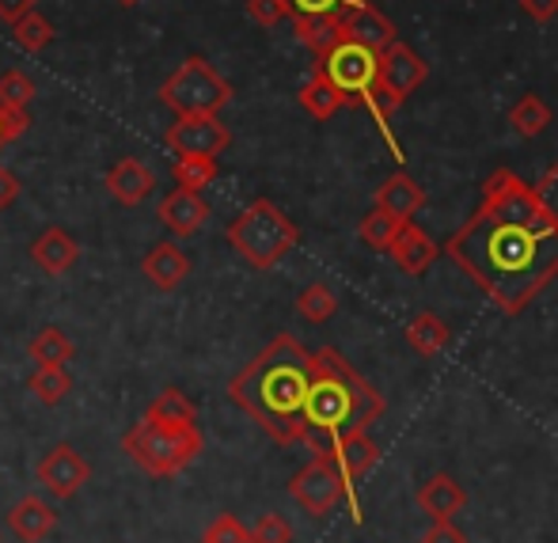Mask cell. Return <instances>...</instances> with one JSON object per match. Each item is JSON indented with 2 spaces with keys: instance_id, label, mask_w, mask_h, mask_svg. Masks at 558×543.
Returning <instances> with one entry per match:
<instances>
[{
  "instance_id": "cell-1",
  "label": "cell",
  "mask_w": 558,
  "mask_h": 543,
  "mask_svg": "<svg viewBox=\"0 0 558 543\" xmlns=\"http://www.w3.org/2000/svg\"><path fill=\"white\" fill-rule=\"evenodd\" d=\"M445 251L506 316H521L558 278V225L524 228L475 209Z\"/></svg>"
},
{
  "instance_id": "cell-2",
  "label": "cell",
  "mask_w": 558,
  "mask_h": 543,
  "mask_svg": "<svg viewBox=\"0 0 558 543\" xmlns=\"http://www.w3.org/2000/svg\"><path fill=\"white\" fill-rule=\"evenodd\" d=\"M312 384V353L293 335H278L228 381V399L278 445L304 437V396Z\"/></svg>"
},
{
  "instance_id": "cell-3",
  "label": "cell",
  "mask_w": 558,
  "mask_h": 543,
  "mask_svg": "<svg viewBox=\"0 0 558 543\" xmlns=\"http://www.w3.org/2000/svg\"><path fill=\"white\" fill-rule=\"evenodd\" d=\"M384 414V396L353 373V365L331 346L312 353V384L304 396V445L327 456L335 437L350 430H368Z\"/></svg>"
},
{
  "instance_id": "cell-4",
  "label": "cell",
  "mask_w": 558,
  "mask_h": 543,
  "mask_svg": "<svg viewBox=\"0 0 558 543\" xmlns=\"http://www.w3.org/2000/svg\"><path fill=\"white\" fill-rule=\"evenodd\" d=\"M316 69L335 84L338 96L345 99V107H365L368 114H373V122L380 125L384 141H388L391 156H396V160H407L403 145H399L396 130H391V110L380 99V53L342 38V43L331 46L324 58H316Z\"/></svg>"
},
{
  "instance_id": "cell-5",
  "label": "cell",
  "mask_w": 558,
  "mask_h": 543,
  "mask_svg": "<svg viewBox=\"0 0 558 543\" xmlns=\"http://www.w3.org/2000/svg\"><path fill=\"white\" fill-rule=\"evenodd\" d=\"M232 251L255 270H274L289 251L301 243V228L293 225L270 198H255L243 214H235L225 228Z\"/></svg>"
},
{
  "instance_id": "cell-6",
  "label": "cell",
  "mask_w": 558,
  "mask_h": 543,
  "mask_svg": "<svg viewBox=\"0 0 558 543\" xmlns=\"http://www.w3.org/2000/svg\"><path fill=\"white\" fill-rule=\"evenodd\" d=\"M125 456H133L137 468H145L156 479H171L179 471H186L202 456L206 441H202L198 426H153V422H141L130 434L122 437Z\"/></svg>"
},
{
  "instance_id": "cell-7",
  "label": "cell",
  "mask_w": 558,
  "mask_h": 543,
  "mask_svg": "<svg viewBox=\"0 0 558 543\" xmlns=\"http://www.w3.org/2000/svg\"><path fill=\"white\" fill-rule=\"evenodd\" d=\"M160 104L183 114H217L221 107L232 104V84L209 65L206 58H186L175 73L163 81Z\"/></svg>"
},
{
  "instance_id": "cell-8",
  "label": "cell",
  "mask_w": 558,
  "mask_h": 543,
  "mask_svg": "<svg viewBox=\"0 0 558 543\" xmlns=\"http://www.w3.org/2000/svg\"><path fill=\"white\" fill-rule=\"evenodd\" d=\"M483 214H490L494 220H509V225H524V228H547L555 225L551 217L539 209L532 186L524 183L517 171L498 168L490 179L483 183Z\"/></svg>"
},
{
  "instance_id": "cell-9",
  "label": "cell",
  "mask_w": 558,
  "mask_h": 543,
  "mask_svg": "<svg viewBox=\"0 0 558 543\" xmlns=\"http://www.w3.org/2000/svg\"><path fill=\"white\" fill-rule=\"evenodd\" d=\"M289 498L304 509L308 517H327L338 502L345 498V483L338 475L335 460L327 456H312L293 479H289Z\"/></svg>"
},
{
  "instance_id": "cell-10",
  "label": "cell",
  "mask_w": 558,
  "mask_h": 543,
  "mask_svg": "<svg viewBox=\"0 0 558 543\" xmlns=\"http://www.w3.org/2000/svg\"><path fill=\"white\" fill-rule=\"evenodd\" d=\"M327 460H335L338 475H342V483H345V502H350V514H353V521L361 524L365 517H361L357 486H353V483H361V479L376 468V460H380V448H376V441L368 437V430H350V434L331 441V448H327Z\"/></svg>"
},
{
  "instance_id": "cell-11",
  "label": "cell",
  "mask_w": 558,
  "mask_h": 543,
  "mask_svg": "<svg viewBox=\"0 0 558 543\" xmlns=\"http://www.w3.org/2000/svg\"><path fill=\"white\" fill-rule=\"evenodd\" d=\"M426 81H429L426 58L414 53L407 43H399L396 38L388 50H380V99L388 104V110L407 104V99H411Z\"/></svg>"
},
{
  "instance_id": "cell-12",
  "label": "cell",
  "mask_w": 558,
  "mask_h": 543,
  "mask_svg": "<svg viewBox=\"0 0 558 543\" xmlns=\"http://www.w3.org/2000/svg\"><path fill=\"white\" fill-rule=\"evenodd\" d=\"M163 145L175 156H221L232 145V133L217 114H183L163 130Z\"/></svg>"
},
{
  "instance_id": "cell-13",
  "label": "cell",
  "mask_w": 558,
  "mask_h": 543,
  "mask_svg": "<svg viewBox=\"0 0 558 543\" xmlns=\"http://www.w3.org/2000/svg\"><path fill=\"white\" fill-rule=\"evenodd\" d=\"M88 475H92L88 460H84L73 445L50 448V452L43 456V463H38V483H43L46 491H50V498H58V502L73 498V494L88 483Z\"/></svg>"
},
{
  "instance_id": "cell-14",
  "label": "cell",
  "mask_w": 558,
  "mask_h": 543,
  "mask_svg": "<svg viewBox=\"0 0 558 543\" xmlns=\"http://www.w3.org/2000/svg\"><path fill=\"white\" fill-rule=\"evenodd\" d=\"M338 23H342V38H350V43H357V46H368L373 53L388 50V46L396 43V23H391L380 8L368 4V0L342 8Z\"/></svg>"
},
{
  "instance_id": "cell-15",
  "label": "cell",
  "mask_w": 558,
  "mask_h": 543,
  "mask_svg": "<svg viewBox=\"0 0 558 543\" xmlns=\"http://www.w3.org/2000/svg\"><path fill=\"white\" fill-rule=\"evenodd\" d=\"M31 263L43 274H50V278H61V274H69L81 263V243H76L73 232L53 225L35 236V243H31Z\"/></svg>"
},
{
  "instance_id": "cell-16",
  "label": "cell",
  "mask_w": 558,
  "mask_h": 543,
  "mask_svg": "<svg viewBox=\"0 0 558 543\" xmlns=\"http://www.w3.org/2000/svg\"><path fill=\"white\" fill-rule=\"evenodd\" d=\"M388 255H391V263H396L403 274H411V278H422V274H426L429 266L437 263L441 248H437L434 236H429L426 228H418L414 220H407V225L399 228L396 243L388 248Z\"/></svg>"
},
{
  "instance_id": "cell-17",
  "label": "cell",
  "mask_w": 558,
  "mask_h": 543,
  "mask_svg": "<svg viewBox=\"0 0 558 543\" xmlns=\"http://www.w3.org/2000/svg\"><path fill=\"white\" fill-rule=\"evenodd\" d=\"M104 183H107V191H111V198L118 202V206L133 209V206H141L148 194H153L156 176L137 160V156H125V160H118L114 168L107 171Z\"/></svg>"
},
{
  "instance_id": "cell-18",
  "label": "cell",
  "mask_w": 558,
  "mask_h": 543,
  "mask_svg": "<svg viewBox=\"0 0 558 543\" xmlns=\"http://www.w3.org/2000/svg\"><path fill=\"white\" fill-rule=\"evenodd\" d=\"M160 220H163V228H171L175 236H194V232H202V225L209 220V202L202 198V191L175 186V191L160 202Z\"/></svg>"
},
{
  "instance_id": "cell-19",
  "label": "cell",
  "mask_w": 558,
  "mask_h": 543,
  "mask_svg": "<svg viewBox=\"0 0 558 543\" xmlns=\"http://www.w3.org/2000/svg\"><path fill=\"white\" fill-rule=\"evenodd\" d=\"M8 529H12L23 543H43L53 529H58V509H53L50 502L38 498V494H27V498L15 502L12 514H8Z\"/></svg>"
},
{
  "instance_id": "cell-20",
  "label": "cell",
  "mask_w": 558,
  "mask_h": 543,
  "mask_svg": "<svg viewBox=\"0 0 558 543\" xmlns=\"http://www.w3.org/2000/svg\"><path fill=\"white\" fill-rule=\"evenodd\" d=\"M141 274H145L153 289L171 293V289L183 286L186 274H191V258H186L175 243H156V248L145 255V263H141Z\"/></svg>"
},
{
  "instance_id": "cell-21",
  "label": "cell",
  "mask_w": 558,
  "mask_h": 543,
  "mask_svg": "<svg viewBox=\"0 0 558 543\" xmlns=\"http://www.w3.org/2000/svg\"><path fill=\"white\" fill-rule=\"evenodd\" d=\"M422 206H426V191L411 176H403V171L384 179L380 191H376V209H384V214L399 220H414V214H422Z\"/></svg>"
},
{
  "instance_id": "cell-22",
  "label": "cell",
  "mask_w": 558,
  "mask_h": 543,
  "mask_svg": "<svg viewBox=\"0 0 558 543\" xmlns=\"http://www.w3.org/2000/svg\"><path fill=\"white\" fill-rule=\"evenodd\" d=\"M463 506H468V494L452 475H434L418 486V509L434 521H452Z\"/></svg>"
},
{
  "instance_id": "cell-23",
  "label": "cell",
  "mask_w": 558,
  "mask_h": 543,
  "mask_svg": "<svg viewBox=\"0 0 558 543\" xmlns=\"http://www.w3.org/2000/svg\"><path fill=\"white\" fill-rule=\"evenodd\" d=\"M145 422H153V426H198V407H194V399H186L179 388H163L160 396L148 403L145 411Z\"/></svg>"
},
{
  "instance_id": "cell-24",
  "label": "cell",
  "mask_w": 558,
  "mask_h": 543,
  "mask_svg": "<svg viewBox=\"0 0 558 543\" xmlns=\"http://www.w3.org/2000/svg\"><path fill=\"white\" fill-rule=\"evenodd\" d=\"M407 342H411V350L422 353V358H441L448 350V342H452V330H448L441 316L422 312V316H414V324L407 327Z\"/></svg>"
},
{
  "instance_id": "cell-25",
  "label": "cell",
  "mask_w": 558,
  "mask_h": 543,
  "mask_svg": "<svg viewBox=\"0 0 558 543\" xmlns=\"http://www.w3.org/2000/svg\"><path fill=\"white\" fill-rule=\"evenodd\" d=\"M293 31L316 58H324L331 46L342 43V23H338V15H293Z\"/></svg>"
},
{
  "instance_id": "cell-26",
  "label": "cell",
  "mask_w": 558,
  "mask_h": 543,
  "mask_svg": "<svg viewBox=\"0 0 558 543\" xmlns=\"http://www.w3.org/2000/svg\"><path fill=\"white\" fill-rule=\"evenodd\" d=\"M296 99H301V107L308 110L316 122H327V118H335L338 110L345 107V99L338 96V88H335L331 81H327L324 73H319V69L308 76V81H304V88L296 92Z\"/></svg>"
},
{
  "instance_id": "cell-27",
  "label": "cell",
  "mask_w": 558,
  "mask_h": 543,
  "mask_svg": "<svg viewBox=\"0 0 558 543\" xmlns=\"http://www.w3.org/2000/svg\"><path fill=\"white\" fill-rule=\"evenodd\" d=\"M27 358L35 361V365H69V361L76 358V346L61 327H43L27 342Z\"/></svg>"
},
{
  "instance_id": "cell-28",
  "label": "cell",
  "mask_w": 558,
  "mask_h": 543,
  "mask_svg": "<svg viewBox=\"0 0 558 543\" xmlns=\"http://www.w3.org/2000/svg\"><path fill=\"white\" fill-rule=\"evenodd\" d=\"M27 388H31V396H35L38 403L58 407L61 399L73 391V376H69L65 365H38L35 373H31Z\"/></svg>"
},
{
  "instance_id": "cell-29",
  "label": "cell",
  "mask_w": 558,
  "mask_h": 543,
  "mask_svg": "<svg viewBox=\"0 0 558 543\" xmlns=\"http://www.w3.org/2000/svg\"><path fill=\"white\" fill-rule=\"evenodd\" d=\"M509 122H513V130L521 133V137H539V133L551 125V107H547L536 92H529V96H521L513 104V110H509Z\"/></svg>"
},
{
  "instance_id": "cell-30",
  "label": "cell",
  "mask_w": 558,
  "mask_h": 543,
  "mask_svg": "<svg viewBox=\"0 0 558 543\" xmlns=\"http://www.w3.org/2000/svg\"><path fill=\"white\" fill-rule=\"evenodd\" d=\"M403 225L407 220H399V217H391V214H384V209L373 206V214H365V220L357 225V236L368 251H388L391 243H396V236Z\"/></svg>"
},
{
  "instance_id": "cell-31",
  "label": "cell",
  "mask_w": 558,
  "mask_h": 543,
  "mask_svg": "<svg viewBox=\"0 0 558 543\" xmlns=\"http://www.w3.org/2000/svg\"><path fill=\"white\" fill-rule=\"evenodd\" d=\"M12 38L23 46L27 53H43L46 46L53 43V23L46 20L43 12H27V15H20V20L12 23Z\"/></svg>"
},
{
  "instance_id": "cell-32",
  "label": "cell",
  "mask_w": 558,
  "mask_h": 543,
  "mask_svg": "<svg viewBox=\"0 0 558 543\" xmlns=\"http://www.w3.org/2000/svg\"><path fill=\"white\" fill-rule=\"evenodd\" d=\"M296 312H301L308 324H327V319L338 312V297L331 286H324V281H312L308 289H304L301 297H296Z\"/></svg>"
},
{
  "instance_id": "cell-33",
  "label": "cell",
  "mask_w": 558,
  "mask_h": 543,
  "mask_svg": "<svg viewBox=\"0 0 558 543\" xmlns=\"http://www.w3.org/2000/svg\"><path fill=\"white\" fill-rule=\"evenodd\" d=\"M179 186L186 191H206L217 179V160L214 156H175V168H171Z\"/></svg>"
},
{
  "instance_id": "cell-34",
  "label": "cell",
  "mask_w": 558,
  "mask_h": 543,
  "mask_svg": "<svg viewBox=\"0 0 558 543\" xmlns=\"http://www.w3.org/2000/svg\"><path fill=\"white\" fill-rule=\"evenodd\" d=\"M0 104L12 107V110H27L35 104V81L20 69H8L0 73Z\"/></svg>"
},
{
  "instance_id": "cell-35",
  "label": "cell",
  "mask_w": 558,
  "mask_h": 543,
  "mask_svg": "<svg viewBox=\"0 0 558 543\" xmlns=\"http://www.w3.org/2000/svg\"><path fill=\"white\" fill-rule=\"evenodd\" d=\"M247 543H293V529L281 514H263L255 529L247 532Z\"/></svg>"
},
{
  "instance_id": "cell-36",
  "label": "cell",
  "mask_w": 558,
  "mask_h": 543,
  "mask_svg": "<svg viewBox=\"0 0 558 543\" xmlns=\"http://www.w3.org/2000/svg\"><path fill=\"white\" fill-rule=\"evenodd\" d=\"M532 194H536L539 209H544V214L558 225V164H551V168L539 176V183L532 186Z\"/></svg>"
},
{
  "instance_id": "cell-37",
  "label": "cell",
  "mask_w": 558,
  "mask_h": 543,
  "mask_svg": "<svg viewBox=\"0 0 558 543\" xmlns=\"http://www.w3.org/2000/svg\"><path fill=\"white\" fill-rule=\"evenodd\" d=\"M202 543H247V529H243L240 521H235L232 514H221L214 524L206 529V536Z\"/></svg>"
},
{
  "instance_id": "cell-38",
  "label": "cell",
  "mask_w": 558,
  "mask_h": 543,
  "mask_svg": "<svg viewBox=\"0 0 558 543\" xmlns=\"http://www.w3.org/2000/svg\"><path fill=\"white\" fill-rule=\"evenodd\" d=\"M27 130H31V114H27V110H12V107L0 104V148L12 145V141H20Z\"/></svg>"
},
{
  "instance_id": "cell-39",
  "label": "cell",
  "mask_w": 558,
  "mask_h": 543,
  "mask_svg": "<svg viewBox=\"0 0 558 543\" xmlns=\"http://www.w3.org/2000/svg\"><path fill=\"white\" fill-rule=\"evenodd\" d=\"M350 4H361V0H286L289 20H293V15H338Z\"/></svg>"
},
{
  "instance_id": "cell-40",
  "label": "cell",
  "mask_w": 558,
  "mask_h": 543,
  "mask_svg": "<svg viewBox=\"0 0 558 543\" xmlns=\"http://www.w3.org/2000/svg\"><path fill=\"white\" fill-rule=\"evenodd\" d=\"M247 15L258 27H278L281 20H289L286 0H247Z\"/></svg>"
},
{
  "instance_id": "cell-41",
  "label": "cell",
  "mask_w": 558,
  "mask_h": 543,
  "mask_svg": "<svg viewBox=\"0 0 558 543\" xmlns=\"http://www.w3.org/2000/svg\"><path fill=\"white\" fill-rule=\"evenodd\" d=\"M20 191H23L20 176H15L12 168H4V164H0V209H12L15 202H20Z\"/></svg>"
},
{
  "instance_id": "cell-42",
  "label": "cell",
  "mask_w": 558,
  "mask_h": 543,
  "mask_svg": "<svg viewBox=\"0 0 558 543\" xmlns=\"http://www.w3.org/2000/svg\"><path fill=\"white\" fill-rule=\"evenodd\" d=\"M422 543H468V536L452 521H434L426 536H422Z\"/></svg>"
},
{
  "instance_id": "cell-43",
  "label": "cell",
  "mask_w": 558,
  "mask_h": 543,
  "mask_svg": "<svg viewBox=\"0 0 558 543\" xmlns=\"http://www.w3.org/2000/svg\"><path fill=\"white\" fill-rule=\"evenodd\" d=\"M524 15H532L536 23H551L558 15V0H521Z\"/></svg>"
},
{
  "instance_id": "cell-44",
  "label": "cell",
  "mask_w": 558,
  "mask_h": 543,
  "mask_svg": "<svg viewBox=\"0 0 558 543\" xmlns=\"http://www.w3.org/2000/svg\"><path fill=\"white\" fill-rule=\"evenodd\" d=\"M35 8H38V0H0V20H4V23H15L20 15L35 12Z\"/></svg>"
},
{
  "instance_id": "cell-45",
  "label": "cell",
  "mask_w": 558,
  "mask_h": 543,
  "mask_svg": "<svg viewBox=\"0 0 558 543\" xmlns=\"http://www.w3.org/2000/svg\"><path fill=\"white\" fill-rule=\"evenodd\" d=\"M118 4H125V8H133V4H141V0H118Z\"/></svg>"
}]
</instances>
